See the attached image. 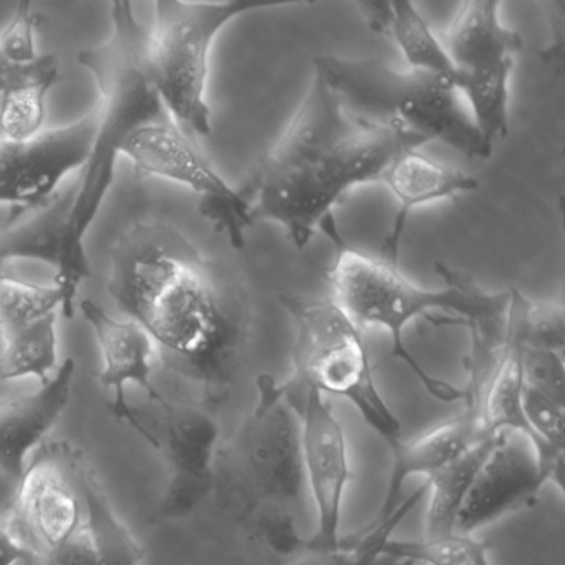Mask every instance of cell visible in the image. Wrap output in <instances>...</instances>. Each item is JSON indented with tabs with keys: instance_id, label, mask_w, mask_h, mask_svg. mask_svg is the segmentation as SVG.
Instances as JSON below:
<instances>
[{
	"instance_id": "obj_1",
	"label": "cell",
	"mask_w": 565,
	"mask_h": 565,
	"mask_svg": "<svg viewBox=\"0 0 565 565\" xmlns=\"http://www.w3.org/2000/svg\"><path fill=\"white\" fill-rule=\"evenodd\" d=\"M107 290L147 330L161 362L207 408L236 380L247 337L241 290L177 227L137 223L111 249Z\"/></svg>"
},
{
	"instance_id": "obj_2",
	"label": "cell",
	"mask_w": 565,
	"mask_h": 565,
	"mask_svg": "<svg viewBox=\"0 0 565 565\" xmlns=\"http://www.w3.org/2000/svg\"><path fill=\"white\" fill-rule=\"evenodd\" d=\"M415 147L356 117L322 75L312 72L302 104L239 188L250 221L282 227L297 250L350 191L382 183L396 154Z\"/></svg>"
},
{
	"instance_id": "obj_3",
	"label": "cell",
	"mask_w": 565,
	"mask_h": 565,
	"mask_svg": "<svg viewBox=\"0 0 565 565\" xmlns=\"http://www.w3.org/2000/svg\"><path fill=\"white\" fill-rule=\"evenodd\" d=\"M110 22V35L97 47L78 54V64L100 92V107L90 153L65 216L61 259L55 269L54 284L64 296L65 319H74L78 289L90 277L85 241L110 193L125 143L138 128L168 117L151 84L147 25L135 14L134 4L125 0L111 2Z\"/></svg>"
},
{
	"instance_id": "obj_4",
	"label": "cell",
	"mask_w": 565,
	"mask_h": 565,
	"mask_svg": "<svg viewBox=\"0 0 565 565\" xmlns=\"http://www.w3.org/2000/svg\"><path fill=\"white\" fill-rule=\"evenodd\" d=\"M214 492L269 551L294 555L306 547L300 532L307 486L299 419L274 376H257L253 409L217 451Z\"/></svg>"
},
{
	"instance_id": "obj_5",
	"label": "cell",
	"mask_w": 565,
	"mask_h": 565,
	"mask_svg": "<svg viewBox=\"0 0 565 565\" xmlns=\"http://www.w3.org/2000/svg\"><path fill=\"white\" fill-rule=\"evenodd\" d=\"M319 231L333 249L329 269V299L359 329H380L392 343V355L405 363L433 398L443 403L462 402V390L429 375L405 342V329L418 319L433 326H455L468 299L471 276L446 263H436L441 279L438 290L423 289L399 273L398 266L363 253L349 243L335 216H329Z\"/></svg>"
},
{
	"instance_id": "obj_6",
	"label": "cell",
	"mask_w": 565,
	"mask_h": 565,
	"mask_svg": "<svg viewBox=\"0 0 565 565\" xmlns=\"http://www.w3.org/2000/svg\"><path fill=\"white\" fill-rule=\"evenodd\" d=\"M313 71L326 78L352 114L399 135L416 150L436 141L465 157L488 160L452 82L395 68L379 58L319 55Z\"/></svg>"
},
{
	"instance_id": "obj_7",
	"label": "cell",
	"mask_w": 565,
	"mask_h": 565,
	"mask_svg": "<svg viewBox=\"0 0 565 565\" xmlns=\"http://www.w3.org/2000/svg\"><path fill=\"white\" fill-rule=\"evenodd\" d=\"M267 8L273 6L243 0L154 2V24L148 29L151 84L168 117L188 137L196 140L213 131L207 81L216 39L241 15Z\"/></svg>"
},
{
	"instance_id": "obj_8",
	"label": "cell",
	"mask_w": 565,
	"mask_h": 565,
	"mask_svg": "<svg viewBox=\"0 0 565 565\" xmlns=\"http://www.w3.org/2000/svg\"><path fill=\"white\" fill-rule=\"evenodd\" d=\"M294 323V372L290 379L317 392L347 399L390 449L402 441V425L383 398L373 375L362 329L332 300L280 297Z\"/></svg>"
},
{
	"instance_id": "obj_9",
	"label": "cell",
	"mask_w": 565,
	"mask_h": 565,
	"mask_svg": "<svg viewBox=\"0 0 565 565\" xmlns=\"http://www.w3.org/2000/svg\"><path fill=\"white\" fill-rule=\"evenodd\" d=\"M455 87L468 104L486 157L508 135L511 81L522 39L501 19L498 0H466L441 38Z\"/></svg>"
},
{
	"instance_id": "obj_10",
	"label": "cell",
	"mask_w": 565,
	"mask_h": 565,
	"mask_svg": "<svg viewBox=\"0 0 565 565\" xmlns=\"http://www.w3.org/2000/svg\"><path fill=\"white\" fill-rule=\"evenodd\" d=\"M84 449L65 439H45L15 482L8 524L19 544L38 561L71 547L85 529V502L78 482Z\"/></svg>"
},
{
	"instance_id": "obj_11",
	"label": "cell",
	"mask_w": 565,
	"mask_h": 565,
	"mask_svg": "<svg viewBox=\"0 0 565 565\" xmlns=\"http://www.w3.org/2000/svg\"><path fill=\"white\" fill-rule=\"evenodd\" d=\"M124 158L140 173L180 184L196 194L200 213L234 249H243L247 230L254 226L246 198L214 170L194 138L188 137L170 117L135 130L125 143Z\"/></svg>"
},
{
	"instance_id": "obj_12",
	"label": "cell",
	"mask_w": 565,
	"mask_h": 565,
	"mask_svg": "<svg viewBox=\"0 0 565 565\" xmlns=\"http://www.w3.org/2000/svg\"><path fill=\"white\" fill-rule=\"evenodd\" d=\"M280 383L299 419L303 476L317 514L316 532L307 537L306 545L337 547L342 539L343 501L352 479L345 429L326 395L292 379Z\"/></svg>"
},
{
	"instance_id": "obj_13",
	"label": "cell",
	"mask_w": 565,
	"mask_h": 565,
	"mask_svg": "<svg viewBox=\"0 0 565 565\" xmlns=\"http://www.w3.org/2000/svg\"><path fill=\"white\" fill-rule=\"evenodd\" d=\"M153 428L154 449L168 468V484L158 505L157 521L190 518L214 492L220 425L211 409L196 399H164Z\"/></svg>"
},
{
	"instance_id": "obj_14",
	"label": "cell",
	"mask_w": 565,
	"mask_h": 565,
	"mask_svg": "<svg viewBox=\"0 0 565 565\" xmlns=\"http://www.w3.org/2000/svg\"><path fill=\"white\" fill-rule=\"evenodd\" d=\"M97 127V110L29 141L0 140V204L34 210L57 196V188L82 170Z\"/></svg>"
},
{
	"instance_id": "obj_15",
	"label": "cell",
	"mask_w": 565,
	"mask_h": 565,
	"mask_svg": "<svg viewBox=\"0 0 565 565\" xmlns=\"http://www.w3.org/2000/svg\"><path fill=\"white\" fill-rule=\"evenodd\" d=\"M545 482L551 479L531 439L514 431L498 433L459 511L456 531L475 534L529 508Z\"/></svg>"
},
{
	"instance_id": "obj_16",
	"label": "cell",
	"mask_w": 565,
	"mask_h": 565,
	"mask_svg": "<svg viewBox=\"0 0 565 565\" xmlns=\"http://www.w3.org/2000/svg\"><path fill=\"white\" fill-rule=\"evenodd\" d=\"M81 312L90 326L102 355L100 382L105 388L114 390L111 413L118 422H127L138 435L154 446L151 433L141 425L137 413L127 399V386L138 385L151 402L161 405L167 396L154 386L153 366L157 360V345L143 327L134 320L111 317L104 307L94 300L81 302Z\"/></svg>"
},
{
	"instance_id": "obj_17",
	"label": "cell",
	"mask_w": 565,
	"mask_h": 565,
	"mask_svg": "<svg viewBox=\"0 0 565 565\" xmlns=\"http://www.w3.org/2000/svg\"><path fill=\"white\" fill-rule=\"evenodd\" d=\"M75 360H64L35 392L0 398V472L18 482L29 456L45 441L71 403Z\"/></svg>"
},
{
	"instance_id": "obj_18",
	"label": "cell",
	"mask_w": 565,
	"mask_h": 565,
	"mask_svg": "<svg viewBox=\"0 0 565 565\" xmlns=\"http://www.w3.org/2000/svg\"><path fill=\"white\" fill-rule=\"evenodd\" d=\"M380 184H385L396 201V214L383 241L380 257L395 266H398L406 224L418 207L438 201L456 200L462 194L472 193L479 186L478 180L465 171L431 160L413 148L396 154L383 173Z\"/></svg>"
},
{
	"instance_id": "obj_19",
	"label": "cell",
	"mask_w": 565,
	"mask_h": 565,
	"mask_svg": "<svg viewBox=\"0 0 565 565\" xmlns=\"http://www.w3.org/2000/svg\"><path fill=\"white\" fill-rule=\"evenodd\" d=\"M491 433L486 431L481 422L461 412L456 418L415 436L402 439L395 448L390 449V472L382 505L375 519L365 527H379L398 511L402 504L403 486L413 478L428 481L441 471L452 459L461 456L476 441Z\"/></svg>"
},
{
	"instance_id": "obj_20",
	"label": "cell",
	"mask_w": 565,
	"mask_h": 565,
	"mask_svg": "<svg viewBox=\"0 0 565 565\" xmlns=\"http://www.w3.org/2000/svg\"><path fill=\"white\" fill-rule=\"evenodd\" d=\"M78 482L85 502L84 532L57 557L41 562L51 565H141L145 548L115 514L100 475L85 451L78 461Z\"/></svg>"
},
{
	"instance_id": "obj_21",
	"label": "cell",
	"mask_w": 565,
	"mask_h": 565,
	"mask_svg": "<svg viewBox=\"0 0 565 565\" xmlns=\"http://www.w3.org/2000/svg\"><path fill=\"white\" fill-rule=\"evenodd\" d=\"M356 8L373 31L386 32L403 54L406 68L438 75L455 85V67L441 39L436 38L422 12L408 0L359 2Z\"/></svg>"
},
{
	"instance_id": "obj_22",
	"label": "cell",
	"mask_w": 565,
	"mask_h": 565,
	"mask_svg": "<svg viewBox=\"0 0 565 565\" xmlns=\"http://www.w3.org/2000/svg\"><path fill=\"white\" fill-rule=\"evenodd\" d=\"M395 525L360 529L356 534L369 537L380 554L388 555L406 565H492L488 545L475 534L452 531L422 539L392 537Z\"/></svg>"
},
{
	"instance_id": "obj_23",
	"label": "cell",
	"mask_w": 565,
	"mask_h": 565,
	"mask_svg": "<svg viewBox=\"0 0 565 565\" xmlns=\"http://www.w3.org/2000/svg\"><path fill=\"white\" fill-rule=\"evenodd\" d=\"M495 435H486L476 441L471 448L466 449L461 456L452 459L448 466L425 482L426 491H429L425 535H441L456 531L459 511L468 498L476 472L494 445Z\"/></svg>"
},
{
	"instance_id": "obj_24",
	"label": "cell",
	"mask_w": 565,
	"mask_h": 565,
	"mask_svg": "<svg viewBox=\"0 0 565 565\" xmlns=\"http://www.w3.org/2000/svg\"><path fill=\"white\" fill-rule=\"evenodd\" d=\"M58 313L45 317L25 329L2 335L0 385L34 376L41 385L54 375L58 359Z\"/></svg>"
},
{
	"instance_id": "obj_25",
	"label": "cell",
	"mask_w": 565,
	"mask_h": 565,
	"mask_svg": "<svg viewBox=\"0 0 565 565\" xmlns=\"http://www.w3.org/2000/svg\"><path fill=\"white\" fill-rule=\"evenodd\" d=\"M61 81V71L25 82L0 98V140L29 141L44 131L49 92Z\"/></svg>"
},
{
	"instance_id": "obj_26",
	"label": "cell",
	"mask_w": 565,
	"mask_h": 565,
	"mask_svg": "<svg viewBox=\"0 0 565 565\" xmlns=\"http://www.w3.org/2000/svg\"><path fill=\"white\" fill-rule=\"evenodd\" d=\"M64 296L55 284L28 282L0 274V333L15 332L52 313H62Z\"/></svg>"
},
{
	"instance_id": "obj_27",
	"label": "cell",
	"mask_w": 565,
	"mask_h": 565,
	"mask_svg": "<svg viewBox=\"0 0 565 565\" xmlns=\"http://www.w3.org/2000/svg\"><path fill=\"white\" fill-rule=\"evenodd\" d=\"M287 565H406L380 554L375 544L363 535H342L337 547H306L296 552Z\"/></svg>"
},
{
	"instance_id": "obj_28",
	"label": "cell",
	"mask_w": 565,
	"mask_h": 565,
	"mask_svg": "<svg viewBox=\"0 0 565 565\" xmlns=\"http://www.w3.org/2000/svg\"><path fill=\"white\" fill-rule=\"evenodd\" d=\"M521 369L525 388L565 403L564 352L535 349L522 342Z\"/></svg>"
},
{
	"instance_id": "obj_29",
	"label": "cell",
	"mask_w": 565,
	"mask_h": 565,
	"mask_svg": "<svg viewBox=\"0 0 565 565\" xmlns=\"http://www.w3.org/2000/svg\"><path fill=\"white\" fill-rule=\"evenodd\" d=\"M41 18L34 12L31 2H21L15 8L11 22L0 32V49L19 65H31L41 57L35 44V31Z\"/></svg>"
},
{
	"instance_id": "obj_30",
	"label": "cell",
	"mask_w": 565,
	"mask_h": 565,
	"mask_svg": "<svg viewBox=\"0 0 565 565\" xmlns=\"http://www.w3.org/2000/svg\"><path fill=\"white\" fill-rule=\"evenodd\" d=\"M54 71H61L55 55L44 54L34 64L19 65L0 49V98L4 97L12 88Z\"/></svg>"
},
{
	"instance_id": "obj_31",
	"label": "cell",
	"mask_w": 565,
	"mask_h": 565,
	"mask_svg": "<svg viewBox=\"0 0 565 565\" xmlns=\"http://www.w3.org/2000/svg\"><path fill=\"white\" fill-rule=\"evenodd\" d=\"M31 552L25 551L9 527L8 519L0 518V565L31 564Z\"/></svg>"
},
{
	"instance_id": "obj_32",
	"label": "cell",
	"mask_w": 565,
	"mask_h": 565,
	"mask_svg": "<svg viewBox=\"0 0 565 565\" xmlns=\"http://www.w3.org/2000/svg\"><path fill=\"white\" fill-rule=\"evenodd\" d=\"M28 565H51V564H45V562H41V561H32L31 564H28Z\"/></svg>"
}]
</instances>
